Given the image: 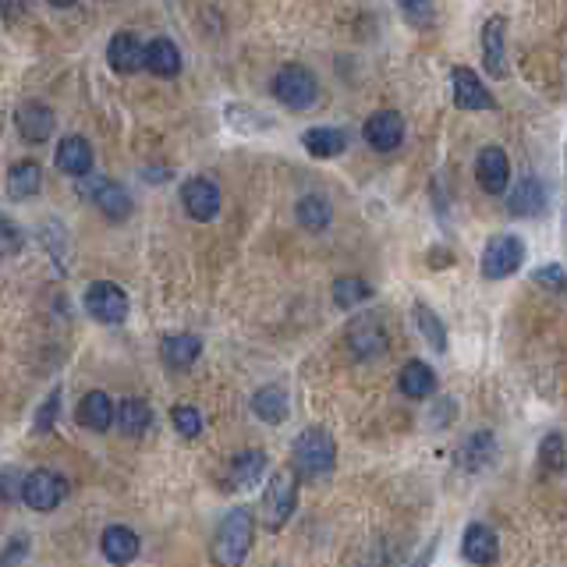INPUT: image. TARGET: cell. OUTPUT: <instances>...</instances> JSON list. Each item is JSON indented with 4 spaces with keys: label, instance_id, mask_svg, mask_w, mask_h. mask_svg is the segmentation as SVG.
I'll use <instances>...</instances> for the list:
<instances>
[{
    "label": "cell",
    "instance_id": "6da1fadb",
    "mask_svg": "<svg viewBox=\"0 0 567 567\" xmlns=\"http://www.w3.org/2000/svg\"><path fill=\"white\" fill-rule=\"evenodd\" d=\"M291 465L302 479H323L337 465V443L327 429H305L291 447Z\"/></svg>",
    "mask_w": 567,
    "mask_h": 567
},
{
    "label": "cell",
    "instance_id": "7a4b0ae2",
    "mask_svg": "<svg viewBox=\"0 0 567 567\" xmlns=\"http://www.w3.org/2000/svg\"><path fill=\"white\" fill-rule=\"evenodd\" d=\"M252 532H256V518H252V511H249V507H234V511L220 521L213 557H217L220 564H227V567L241 564V560L249 557Z\"/></svg>",
    "mask_w": 567,
    "mask_h": 567
},
{
    "label": "cell",
    "instance_id": "3957f363",
    "mask_svg": "<svg viewBox=\"0 0 567 567\" xmlns=\"http://www.w3.org/2000/svg\"><path fill=\"white\" fill-rule=\"evenodd\" d=\"M295 504H298V482H295V472L288 468H280L273 472V479L266 482L263 490V525L270 532L284 529L288 518L295 514Z\"/></svg>",
    "mask_w": 567,
    "mask_h": 567
},
{
    "label": "cell",
    "instance_id": "277c9868",
    "mask_svg": "<svg viewBox=\"0 0 567 567\" xmlns=\"http://www.w3.org/2000/svg\"><path fill=\"white\" fill-rule=\"evenodd\" d=\"M273 96H277L284 107L305 110V107H312V103H316L319 82H316V75H312L309 68H302V64H284V68L273 75Z\"/></svg>",
    "mask_w": 567,
    "mask_h": 567
},
{
    "label": "cell",
    "instance_id": "5b68a950",
    "mask_svg": "<svg viewBox=\"0 0 567 567\" xmlns=\"http://www.w3.org/2000/svg\"><path fill=\"white\" fill-rule=\"evenodd\" d=\"M525 263V241L514 234H497L482 252V277L486 280H504L511 277L518 266Z\"/></svg>",
    "mask_w": 567,
    "mask_h": 567
},
{
    "label": "cell",
    "instance_id": "8992f818",
    "mask_svg": "<svg viewBox=\"0 0 567 567\" xmlns=\"http://www.w3.org/2000/svg\"><path fill=\"white\" fill-rule=\"evenodd\" d=\"M64 497H68V482H64V475L50 472V468H36V472L25 475L22 500L32 507V511H54Z\"/></svg>",
    "mask_w": 567,
    "mask_h": 567
},
{
    "label": "cell",
    "instance_id": "52a82bcc",
    "mask_svg": "<svg viewBox=\"0 0 567 567\" xmlns=\"http://www.w3.org/2000/svg\"><path fill=\"white\" fill-rule=\"evenodd\" d=\"M86 309L100 323H125L128 319V295L117 284L107 280H96L93 288L86 291Z\"/></svg>",
    "mask_w": 567,
    "mask_h": 567
},
{
    "label": "cell",
    "instance_id": "ba28073f",
    "mask_svg": "<svg viewBox=\"0 0 567 567\" xmlns=\"http://www.w3.org/2000/svg\"><path fill=\"white\" fill-rule=\"evenodd\" d=\"M451 86H454V103H458V110H497L493 93L482 86V78L475 75L472 68H454Z\"/></svg>",
    "mask_w": 567,
    "mask_h": 567
},
{
    "label": "cell",
    "instance_id": "9c48e42d",
    "mask_svg": "<svg viewBox=\"0 0 567 567\" xmlns=\"http://www.w3.org/2000/svg\"><path fill=\"white\" fill-rule=\"evenodd\" d=\"M348 348L355 358H380L387 351V330L376 316H362L348 327Z\"/></svg>",
    "mask_w": 567,
    "mask_h": 567
},
{
    "label": "cell",
    "instance_id": "30bf717a",
    "mask_svg": "<svg viewBox=\"0 0 567 567\" xmlns=\"http://www.w3.org/2000/svg\"><path fill=\"white\" fill-rule=\"evenodd\" d=\"M181 202L192 220H213L220 213V188L206 178H188L181 188Z\"/></svg>",
    "mask_w": 567,
    "mask_h": 567
},
{
    "label": "cell",
    "instance_id": "8fae6325",
    "mask_svg": "<svg viewBox=\"0 0 567 567\" xmlns=\"http://www.w3.org/2000/svg\"><path fill=\"white\" fill-rule=\"evenodd\" d=\"M475 178H479V188L490 195H500L511 181V164H507V153L500 146H486L475 160Z\"/></svg>",
    "mask_w": 567,
    "mask_h": 567
},
{
    "label": "cell",
    "instance_id": "7c38bea8",
    "mask_svg": "<svg viewBox=\"0 0 567 567\" xmlns=\"http://www.w3.org/2000/svg\"><path fill=\"white\" fill-rule=\"evenodd\" d=\"M366 142L376 153H394L404 142V121L397 110H376L366 121Z\"/></svg>",
    "mask_w": 567,
    "mask_h": 567
},
{
    "label": "cell",
    "instance_id": "4fadbf2b",
    "mask_svg": "<svg viewBox=\"0 0 567 567\" xmlns=\"http://www.w3.org/2000/svg\"><path fill=\"white\" fill-rule=\"evenodd\" d=\"M482 61L493 78L507 75V22L500 15L482 25Z\"/></svg>",
    "mask_w": 567,
    "mask_h": 567
},
{
    "label": "cell",
    "instance_id": "5bb4252c",
    "mask_svg": "<svg viewBox=\"0 0 567 567\" xmlns=\"http://www.w3.org/2000/svg\"><path fill=\"white\" fill-rule=\"evenodd\" d=\"M15 125L18 132H22L25 142H47L50 135H54V110L47 107V103H22L15 114Z\"/></svg>",
    "mask_w": 567,
    "mask_h": 567
},
{
    "label": "cell",
    "instance_id": "9a60e30c",
    "mask_svg": "<svg viewBox=\"0 0 567 567\" xmlns=\"http://www.w3.org/2000/svg\"><path fill=\"white\" fill-rule=\"evenodd\" d=\"M461 550H465V560L486 567V564H493V560L500 557V539H497V532H493L490 525L475 521V525H468V529H465Z\"/></svg>",
    "mask_w": 567,
    "mask_h": 567
},
{
    "label": "cell",
    "instance_id": "2e32d148",
    "mask_svg": "<svg viewBox=\"0 0 567 567\" xmlns=\"http://www.w3.org/2000/svg\"><path fill=\"white\" fill-rule=\"evenodd\" d=\"M107 61L110 68L121 71V75H132V71L146 68V47H142L132 32H117L107 47Z\"/></svg>",
    "mask_w": 567,
    "mask_h": 567
},
{
    "label": "cell",
    "instance_id": "e0dca14e",
    "mask_svg": "<svg viewBox=\"0 0 567 567\" xmlns=\"http://www.w3.org/2000/svg\"><path fill=\"white\" fill-rule=\"evenodd\" d=\"M507 210L514 213V217H539V213L546 210V188L539 185L532 174H525V178L514 185L511 192V202H507Z\"/></svg>",
    "mask_w": 567,
    "mask_h": 567
},
{
    "label": "cell",
    "instance_id": "ac0fdd59",
    "mask_svg": "<svg viewBox=\"0 0 567 567\" xmlns=\"http://www.w3.org/2000/svg\"><path fill=\"white\" fill-rule=\"evenodd\" d=\"M93 206L107 220H125L132 213V195H128L125 185H117V181H100L93 188Z\"/></svg>",
    "mask_w": 567,
    "mask_h": 567
},
{
    "label": "cell",
    "instance_id": "d6986e66",
    "mask_svg": "<svg viewBox=\"0 0 567 567\" xmlns=\"http://www.w3.org/2000/svg\"><path fill=\"white\" fill-rule=\"evenodd\" d=\"M57 167L71 178H82V174L93 171V146L78 135H68V139L57 146Z\"/></svg>",
    "mask_w": 567,
    "mask_h": 567
},
{
    "label": "cell",
    "instance_id": "ffe728a7",
    "mask_svg": "<svg viewBox=\"0 0 567 567\" xmlns=\"http://www.w3.org/2000/svg\"><path fill=\"white\" fill-rule=\"evenodd\" d=\"M146 68L160 78H174L181 71V50L167 36H156L146 47Z\"/></svg>",
    "mask_w": 567,
    "mask_h": 567
},
{
    "label": "cell",
    "instance_id": "44dd1931",
    "mask_svg": "<svg viewBox=\"0 0 567 567\" xmlns=\"http://www.w3.org/2000/svg\"><path fill=\"white\" fill-rule=\"evenodd\" d=\"M100 550L103 557L114 560V564H128V560H135V553H139V536H135L132 529H125V525H110V529L103 532Z\"/></svg>",
    "mask_w": 567,
    "mask_h": 567
},
{
    "label": "cell",
    "instance_id": "7402d4cb",
    "mask_svg": "<svg viewBox=\"0 0 567 567\" xmlns=\"http://www.w3.org/2000/svg\"><path fill=\"white\" fill-rule=\"evenodd\" d=\"M78 419H82V426H86V429L103 433V429L114 422V401H110V394L93 390V394L82 397V404H78Z\"/></svg>",
    "mask_w": 567,
    "mask_h": 567
},
{
    "label": "cell",
    "instance_id": "603a6c76",
    "mask_svg": "<svg viewBox=\"0 0 567 567\" xmlns=\"http://www.w3.org/2000/svg\"><path fill=\"white\" fill-rule=\"evenodd\" d=\"M302 142L312 156H319V160L341 156L344 149H348V135H344L341 128H309V132L302 135Z\"/></svg>",
    "mask_w": 567,
    "mask_h": 567
},
{
    "label": "cell",
    "instance_id": "cb8c5ba5",
    "mask_svg": "<svg viewBox=\"0 0 567 567\" xmlns=\"http://www.w3.org/2000/svg\"><path fill=\"white\" fill-rule=\"evenodd\" d=\"M436 390V376L433 369L426 366V362H408V366L401 369V394L404 397H415V401H422V397H429Z\"/></svg>",
    "mask_w": 567,
    "mask_h": 567
},
{
    "label": "cell",
    "instance_id": "d4e9b609",
    "mask_svg": "<svg viewBox=\"0 0 567 567\" xmlns=\"http://www.w3.org/2000/svg\"><path fill=\"white\" fill-rule=\"evenodd\" d=\"M39 185H43V171H39V164H32V160H22V164H15L8 171L11 199H32V195L39 192Z\"/></svg>",
    "mask_w": 567,
    "mask_h": 567
},
{
    "label": "cell",
    "instance_id": "484cf974",
    "mask_svg": "<svg viewBox=\"0 0 567 567\" xmlns=\"http://www.w3.org/2000/svg\"><path fill=\"white\" fill-rule=\"evenodd\" d=\"M295 217H298V224H302L305 231H327L334 210H330V202L323 199V195H305V199H298Z\"/></svg>",
    "mask_w": 567,
    "mask_h": 567
},
{
    "label": "cell",
    "instance_id": "4316f807",
    "mask_svg": "<svg viewBox=\"0 0 567 567\" xmlns=\"http://www.w3.org/2000/svg\"><path fill=\"white\" fill-rule=\"evenodd\" d=\"M199 351H202V341L199 337H192V334H174V337H167L164 341V362L171 369H188L199 358Z\"/></svg>",
    "mask_w": 567,
    "mask_h": 567
},
{
    "label": "cell",
    "instance_id": "83f0119b",
    "mask_svg": "<svg viewBox=\"0 0 567 567\" xmlns=\"http://www.w3.org/2000/svg\"><path fill=\"white\" fill-rule=\"evenodd\" d=\"M252 412L263 422H284L288 419V394L280 387H263L252 397Z\"/></svg>",
    "mask_w": 567,
    "mask_h": 567
},
{
    "label": "cell",
    "instance_id": "f1b7e54d",
    "mask_svg": "<svg viewBox=\"0 0 567 567\" xmlns=\"http://www.w3.org/2000/svg\"><path fill=\"white\" fill-rule=\"evenodd\" d=\"M149 419H153V415H149V404L142 401V397H128V401H121V408H117V426H121L125 436L146 433Z\"/></svg>",
    "mask_w": 567,
    "mask_h": 567
},
{
    "label": "cell",
    "instance_id": "f546056e",
    "mask_svg": "<svg viewBox=\"0 0 567 567\" xmlns=\"http://www.w3.org/2000/svg\"><path fill=\"white\" fill-rule=\"evenodd\" d=\"M263 472H266V454L252 447V451H241L238 458H234L231 482L234 486H252V482L263 479Z\"/></svg>",
    "mask_w": 567,
    "mask_h": 567
},
{
    "label": "cell",
    "instance_id": "4dcf8cb0",
    "mask_svg": "<svg viewBox=\"0 0 567 567\" xmlns=\"http://www.w3.org/2000/svg\"><path fill=\"white\" fill-rule=\"evenodd\" d=\"M369 295H373V288H369L362 277H341V280H334V302L341 305V309H355V305H362Z\"/></svg>",
    "mask_w": 567,
    "mask_h": 567
},
{
    "label": "cell",
    "instance_id": "1f68e13d",
    "mask_svg": "<svg viewBox=\"0 0 567 567\" xmlns=\"http://www.w3.org/2000/svg\"><path fill=\"white\" fill-rule=\"evenodd\" d=\"M415 323H419V330H422V337H426L429 344H433L436 351H447V330H443V323H440V316H436L429 305H415Z\"/></svg>",
    "mask_w": 567,
    "mask_h": 567
},
{
    "label": "cell",
    "instance_id": "d6a6232c",
    "mask_svg": "<svg viewBox=\"0 0 567 567\" xmlns=\"http://www.w3.org/2000/svg\"><path fill=\"white\" fill-rule=\"evenodd\" d=\"M490 451H493V436L490 433H475L468 440V447L461 451V465L465 468H482L490 461Z\"/></svg>",
    "mask_w": 567,
    "mask_h": 567
},
{
    "label": "cell",
    "instance_id": "836d02e7",
    "mask_svg": "<svg viewBox=\"0 0 567 567\" xmlns=\"http://www.w3.org/2000/svg\"><path fill=\"white\" fill-rule=\"evenodd\" d=\"M397 4H401V15L412 25H419V29H429V25H433V18H436L433 0H397Z\"/></svg>",
    "mask_w": 567,
    "mask_h": 567
},
{
    "label": "cell",
    "instance_id": "e575fe53",
    "mask_svg": "<svg viewBox=\"0 0 567 567\" xmlns=\"http://www.w3.org/2000/svg\"><path fill=\"white\" fill-rule=\"evenodd\" d=\"M171 422L181 436H199L202 433V412L199 408H192V404H178V408L171 412Z\"/></svg>",
    "mask_w": 567,
    "mask_h": 567
},
{
    "label": "cell",
    "instance_id": "d590c367",
    "mask_svg": "<svg viewBox=\"0 0 567 567\" xmlns=\"http://www.w3.org/2000/svg\"><path fill=\"white\" fill-rule=\"evenodd\" d=\"M22 472L18 468H0V500L4 504H15V500H22Z\"/></svg>",
    "mask_w": 567,
    "mask_h": 567
},
{
    "label": "cell",
    "instance_id": "8d00e7d4",
    "mask_svg": "<svg viewBox=\"0 0 567 567\" xmlns=\"http://www.w3.org/2000/svg\"><path fill=\"white\" fill-rule=\"evenodd\" d=\"M539 458H543V468H550V472L564 468V440L557 433H550L543 440V447H539Z\"/></svg>",
    "mask_w": 567,
    "mask_h": 567
},
{
    "label": "cell",
    "instance_id": "74e56055",
    "mask_svg": "<svg viewBox=\"0 0 567 567\" xmlns=\"http://www.w3.org/2000/svg\"><path fill=\"white\" fill-rule=\"evenodd\" d=\"M22 249V231L11 217H0V256H15Z\"/></svg>",
    "mask_w": 567,
    "mask_h": 567
},
{
    "label": "cell",
    "instance_id": "f35d334b",
    "mask_svg": "<svg viewBox=\"0 0 567 567\" xmlns=\"http://www.w3.org/2000/svg\"><path fill=\"white\" fill-rule=\"evenodd\" d=\"M532 280H536V284H546V288L567 291V270H564V266H557V263L539 266V270L532 273Z\"/></svg>",
    "mask_w": 567,
    "mask_h": 567
},
{
    "label": "cell",
    "instance_id": "ab89813d",
    "mask_svg": "<svg viewBox=\"0 0 567 567\" xmlns=\"http://www.w3.org/2000/svg\"><path fill=\"white\" fill-rule=\"evenodd\" d=\"M57 404H61V394H50V401H43V408H39V415H36V429L39 433H47L50 426H54V419H57Z\"/></svg>",
    "mask_w": 567,
    "mask_h": 567
},
{
    "label": "cell",
    "instance_id": "60d3db41",
    "mask_svg": "<svg viewBox=\"0 0 567 567\" xmlns=\"http://www.w3.org/2000/svg\"><path fill=\"white\" fill-rule=\"evenodd\" d=\"M0 8H4V15L15 22L18 18V11H25V0H0Z\"/></svg>",
    "mask_w": 567,
    "mask_h": 567
},
{
    "label": "cell",
    "instance_id": "b9f144b4",
    "mask_svg": "<svg viewBox=\"0 0 567 567\" xmlns=\"http://www.w3.org/2000/svg\"><path fill=\"white\" fill-rule=\"evenodd\" d=\"M50 4H57V8H68L71 0H50Z\"/></svg>",
    "mask_w": 567,
    "mask_h": 567
}]
</instances>
